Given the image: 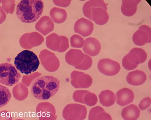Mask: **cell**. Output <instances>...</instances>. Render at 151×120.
<instances>
[{
    "label": "cell",
    "mask_w": 151,
    "mask_h": 120,
    "mask_svg": "<svg viewBox=\"0 0 151 120\" xmlns=\"http://www.w3.org/2000/svg\"><path fill=\"white\" fill-rule=\"evenodd\" d=\"M60 83L58 78L53 76H42L36 78L32 84L31 93L38 100H48L57 93Z\"/></svg>",
    "instance_id": "1"
},
{
    "label": "cell",
    "mask_w": 151,
    "mask_h": 120,
    "mask_svg": "<svg viewBox=\"0 0 151 120\" xmlns=\"http://www.w3.org/2000/svg\"><path fill=\"white\" fill-rule=\"evenodd\" d=\"M44 7L43 2L41 0H22L17 6V16L22 22L34 23L41 16Z\"/></svg>",
    "instance_id": "2"
},
{
    "label": "cell",
    "mask_w": 151,
    "mask_h": 120,
    "mask_svg": "<svg viewBox=\"0 0 151 120\" xmlns=\"http://www.w3.org/2000/svg\"><path fill=\"white\" fill-rule=\"evenodd\" d=\"M37 55L32 51L25 50L19 53L14 60L16 69L22 74L27 75L36 71L40 65Z\"/></svg>",
    "instance_id": "3"
},
{
    "label": "cell",
    "mask_w": 151,
    "mask_h": 120,
    "mask_svg": "<svg viewBox=\"0 0 151 120\" xmlns=\"http://www.w3.org/2000/svg\"><path fill=\"white\" fill-rule=\"evenodd\" d=\"M20 73L15 66L9 63L0 64V83L13 86L19 81Z\"/></svg>",
    "instance_id": "4"
},
{
    "label": "cell",
    "mask_w": 151,
    "mask_h": 120,
    "mask_svg": "<svg viewBox=\"0 0 151 120\" xmlns=\"http://www.w3.org/2000/svg\"><path fill=\"white\" fill-rule=\"evenodd\" d=\"M99 71L105 75L113 76L118 74L121 66L118 62L108 59L100 60L98 64Z\"/></svg>",
    "instance_id": "5"
},
{
    "label": "cell",
    "mask_w": 151,
    "mask_h": 120,
    "mask_svg": "<svg viewBox=\"0 0 151 120\" xmlns=\"http://www.w3.org/2000/svg\"><path fill=\"white\" fill-rule=\"evenodd\" d=\"M66 107L65 114L67 120H83L87 114V108L79 104H71Z\"/></svg>",
    "instance_id": "6"
},
{
    "label": "cell",
    "mask_w": 151,
    "mask_h": 120,
    "mask_svg": "<svg viewBox=\"0 0 151 120\" xmlns=\"http://www.w3.org/2000/svg\"><path fill=\"white\" fill-rule=\"evenodd\" d=\"M151 28L146 25L141 26L133 35V42L137 46H142L151 41Z\"/></svg>",
    "instance_id": "7"
},
{
    "label": "cell",
    "mask_w": 151,
    "mask_h": 120,
    "mask_svg": "<svg viewBox=\"0 0 151 120\" xmlns=\"http://www.w3.org/2000/svg\"><path fill=\"white\" fill-rule=\"evenodd\" d=\"M72 84L77 88L87 89L91 87L93 80L90 75L83 72L75 71L72 74Z\"/></svg>",
    "instance_id": "8"
},
{
    "label": "cell",
    "mask_w": 151,
    "mask_h": 120,
    "mask_svg": "<svg viewBox=\"0 0 151 120\" xmlns=\"http://www.w3.org/2000/svg\"><path fill=\"white\" fill-rule=\"evenodd\" d=\"M75 32L83 37L90 35L93 30L92 22L86 18H81L78 20L74 25Z\"/></svg>",
    "instance_id": "9"
},
{
    "label": "cell",
    "mask_w": 151,
    "mask_h": 120,
    "mask_svg": "<svg viewBox=\"0 0 151 120\" xmlns=\"http://www.w3.org/2000/svg\"><path fill=\"white\" fill-rule=\"evenodd\" d=\"M125 56L132 65L137 67L139 64L144 63L147 59L146 52L143 49L139 48H133Z\"/></svg>",
    "instance_id": "10"
},
{
    "label": "cell",
    "mask_w": 151,
    "mask_h": 120,
    "mask_svg": "<svg viewBox=\"0 0 151 120\" xmlns=\"http://www.w3.org/2000/svg\"><path fill=\"white\" fill-rule=\"evenodd\" d=\"M84 46L83 49L85 53L91 56L98 55L101 50V46L97 39L89 37L85 40Z\"/></svg>",
    "instance_id": "11"
},
{
    "label": "cell",
    "mask_w": 151,
    "mask_h": 120,
    "mask_svg": "<svg viewBox=\"0 0 151 120\" xmlns=\"http://www.w3.org/2000/svg\"><path fill=\"white\" fill-rule=\"evenodd\" d=\"M116 97L117 104L121 107H124L133 102L135 96L131 89L123 88L116 92Z\"/></svg>",
    "instance_id": "12"
},
{
    "label": "cell",
    "mask_w": 151,
    "mask_h": 120,
    "mask_svg": "<svg viewBox=\"0 0 151 120\" xmlns=\"http://www.w3.org/2000/svg\"><path fill=\"white\" fill-rule=\"evenodd\" d=\"M91 18L97 25H103L109 20V14L106 10L101 7H91Z\"/></svg>",
    "instance_id": "13"
},
{
    "label": "cell",
    "mask_w": 151,
    "mask_h": 120,
    "mask_svg": "<svg viewBox=\"0 0 151 120\" xmlns=\"http://www.w3.org/2000/svg\"><path fill=\"white\" fill-rule=\"evenodd\" d=\"M128 83L132 86H139L144 84L147 80L146 74L141 70L130 72L126 78Z\"/></svg>",
    "instance_id": "14"
},
{
    "label": "cell",
    "mask_w": 151,
    "mask_h": 120,
    "mask_svg": "<svg viewBox=\"0 0 151 120\" xmlns=\"http://www.w3.org/2000/svg\"><path fill=\"white\" fill-rule=\"evenodd\" d=\"M140 0H123L121 10L122 13L127 17H131L136 13L137 6Z\"/></svg>",
    "instance_id": "15"
},
{
    "label": "cell",
    "mask_w": 151,
    "mask_h": 120,
    "mask_svg": "<svg viewBox=\"0 0 151 120\" xmlns=\"http://www.w3.org/2000/svg\"><path fill=\"white\" fill-rule=\"evenodd\" d=\"M140 111L134 104L125 107L122 110L121 116L124 120H137L139 117Z\"/></svg>",
    "instance_id": "16"
},
{
    "label": "cell",
    "mask_w": 151,
    "mask_h": 120,
    "mask_svg": "<svg viewBox=\"0 0 151 120\" xmlns=\"http://www.w3.org/2000/svg\"><path fill=\"white\" fill-rule=\"evenodd\" d=\"M91 7H101L107 11L106 4L102 0H91L85 3L83 8L84 15L92 20Z\"/></svg>",
    "instance_id": "17"
},
{
    "label": "cell",
    "mask_w": 151,
    "mask_h": 120,
    "mask_svg": "<svg viewBox=\"0 0 151 120\" xmlns=\"http://www.w3.org/2000/svg\"><path fill=\"white\" fill-rule=\"evenodd\" d=\"M100 103L103 106H112L115 103L116 97L114 92L109 90H104L99 95Z\"/></svg>",
    "instance_id": "18"
},
{
    "label": "cell",
    "mask_w": 151,
    "mask_h": 120,
    "mask_svg": "<svg viewBox=\"0 0 151 120\" xmlns=\"http://www.w3.org/2000/svg\"><path fill=\"white\" fill-rule=\"evenodd\" d=\"M66 61L69 64L75 65L82 63L85 54L79 50L71 49L66 54Z\"/></svg>",
    "instance_id": "19"
},
{
    "label": "cell",
    "mask_w": 151,
    "mask_h": 120,
    "mask_svg": "<svg viewBox=\"0 0 151 120\" xmlns=\"http://www.w3.org/2000/svg\"><path fill=\"white\" fill-rule=\"evenodd\" d=\"M50 16L54 22L60 24L64 22L67 18V13L65 9L54 7L50 11Z\"/></svg>",
    "instance_id": "20"
},
{
    "label": "cell",
    "mask_w": 151,
    "mask_h": 120,
    "mask_svg": "<svg viewBox=\"0 0 151 120\" xmlns=\"http://www.w3.org/2000/svg\"><path fill=\"white\" fill-rule=\"evenodd\" d=\"M11 97L12 95L9 89L0 85V108L6 105Z\"/></svg>",
    "instance_id": "21"
},
{
    "label": "cell",
    "mask_w": 151,
    "mask_h": 120,
    "mask_svg": "<svg viewBox=\"0 0 151 120\" xmlns=\"http://www.w3.org/2000/svg\"><path fill=\"white\" fill-rule=\"evenodd\" d=\"M43 18V17H42L41 19H40V20H39L38 22H37L38 23L40 24H41V29H40L39 30H38V31L40 32H41L42 34L43 33L44 29H45V35H47V34L49 33V32H50L52 31L50 29H48V27H54V25H51V24H53L52 21L51 19H50V18H49L48 17H44V18H45V21H44Z\"/></svg>",
    "instance_id": "22"
},
{
    "label": "cell",
    "mask_w": 151,
    "mask_h": 120,
    "mask_svg": "<svg viewBox=\"0 0 151 120\" xmlns=\"http://www.w3.org/2000/svg\"><path fill=\"white\" fill-rule=\"evenodd\" d=\"M98 99L97 96L94 93L88 92L83 96V102L89 107L95 105L97 103Z\"/></svg>",
    "instance_id": "23"
},
{
    "label": "cell",
    "mask_w": 151,
    "mask_h": 120,
    "mask_svg": "<svg viewBox=\"0 0 151 120\" xmlns=\"http://www.w3.org/2000/svg\"><path fill=\"white\" fill-rule=\"evenodd\" d=\"M92 63H93V61L91 58L87 54H85L84 59L82 63L80 65L75 67L81 70H87L90 68L92 66Z\"/></svg>",
    "instance_id": "24"
},
{
    "label": "cell",
    "mask_w": 151,
    "mask_h": 120,
    "mask_svg": "<svg viewBox=\"0 0 151 120\" xmlns=\"http://www.w3.org/2000/svg\"><path fill=\"white\" fill-rule=\"evenodd\" d=\"M70 43L73 47L81 48L83 47L84 40L78 35H74L70 38Z\"/></svg>",
    "instance_id": "25"
},
{
    "label": "cell",
    "mask_w": 151,
    "mask_h": 120,
    "mask_svg": "<svg viewBox=\"0 0 151 120\" xmlns=\"http://www.w3.org/2000/svg\"><path fill=\"white\" fill-rule=\"evenodd\" d=\"M104 110L102 107L96 106L92 108L90 110L88 116L89 120H96L97 116L100 112L104 111Z\"/></svg>",
    "instance_id": "26"
},
{
    "label": "cell",
    "mask_w": 151,
    "mask_h": 120,
    "mask_svg": "<svg viewBox=\"0 0 151 120\" xmlns=\"http://www.w3.org/2000/svg\"><path fill=\"white\" fill-rule=\"evenodd\" d=\"M89 91L86 90H78L76 91L74 93V99L76 102H80L83 104V96L86 93Z\"/></svg>",
    "instance_id": "27"
},
{
    "label": "cell",
    "mask_w": 151,
    "mask_h": 120,
    "mask_svg": "<svg viewBox=\"0 0 151 120\" xmlns=\"http://www.w3.org/2000/svg\"><path fill=\"white\" fill-rule=\"evenodd\" d=\"M151 104V99L149 97H147L142 99L139 104L140 109L144 111L146 109L150 106Z\"/></svg>",
    "instance_id": "28"
},
{
    "label": "cell",
    "mask_w": 151,
    "mask_h": 120,
    "mask_svg": "<svg viewBox=\"0 0 151 120\" xmlns=\"http://www.w3.org/2000/svg\"><path fill=\"white\" fill-rule=\"evenodd\" d=\"M122 65L123 67L127 70L131 71L137 68V66L132 65L128 61L126 56H125L122 60Z\"/></svg>",
    "instance_id": "29"
},
{
    "label": "cell",
    "mask_w": 151,
    "mask_h": 120,
    "mask_svg": "<svg viewBox=\"0 0 151 120\" xmlns=\"http://www.w3.org/2000/svg\"><path fill=\"white\" fill-rule=\"evenodd\" d=\"M96 120H112L111 116L105 111L100 112L97 116Z\"/></svg>",
    "instance_id": "30"
},
{
    "label": "cell",
    "mask_w": 151,
    "mask_h": 120,
    "mask_svg": "<svg viewBox=\"0 0 151 120\" xmlns=\"http://www.w3.org/2000/svg\"><path fill=\"white\" fill-rule=\"evenodd\" d=\"M10 113L6 111L0 112V120H12Z\"/></svg>",
    "instance_id": "31"
},
{
    "label": "cell",
    "mask_w": 151,
    "mask_h": 120,
    "mask_svg": "<svg viewBox=\"0 0 151 120\" xmlns=\"http://www.w3.org/2000/svg\"><path fill=\"white\" fill-rule=\"evenodd\" d=\"M6 15L5 12L2 9L1 7L0 6V24L4 22L6 19Z\"/></svg>",
    "instance_id": "32"
}]
</instances>
